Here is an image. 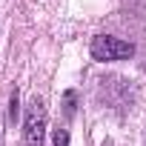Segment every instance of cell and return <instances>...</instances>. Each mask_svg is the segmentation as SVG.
I'll list each match as a JSON object with an SVG mask.
<instances>
[{"mask_svg":"<svg viewBox=\"0 0 146 146\" xmlns=\"http://www.w3.org/2000/svg\"><path fill=\"white\" fill-rule=\"evenodd\" d=\"M135 54V46L129 40L112 37V35H95L92 37V57L106 63V60H126Z\"/></svg>","mask_w":146,"mask_h":146,"instance_id":"6da1fadb","label":"cell"},{"mask_svg":"<svg viewBox=\"0 0 146 146\" xmlns=\"http://www.w3.org/2000/svg\"><path fill=\"white\" fill-rule=\"evenodd\" d=\"M23 137H26L29 146H43V137H46V106H43L40 98H32V103L26 106Z\"/></svg>","mask_w":146,"mask_h":146,"instance_id":"7a4b0ae2","label":"cell"},{"mask_svg":"<svg viewBox=\"0 0 146 146\" xmlns=\"http://www.w3.org/2000/svg\"><path fill=\"white\" fill-rule=\"evenodd\" d=\"M75 109H78V95L69 89V92L63 95V112H66V117H72V115H75Z\"/></svg>","mask_w":146,"mask_h":146,"instance_id":"3957f363","label":"cell"},{"mask_svg":"<svg viewBox=\"0 0 146 146\" xmlns=\"http://www.w3.org/2000/svg\"><path fill=\"white\" fill-rule=\"evenodd\" d=\"M52 140H54V146H69V129L66 126H57L52 132Z\"/></svg>","mask_w":146,"mask_h":146,"instance_id":"277c9868","label":"cell"},{"mask_svg":"<svg viewBox=\"0 0 146 146\" xmlns=\"http://www.w3.org/2000/svg\"><path fill=\"white\" fill-rule=\"evenodd\" d=\"M17 112H20V95H17V89H15L12 98H9V120H17Z\"/></svg>","mask_w":146,"mask_h":146,"instance_id":"5b68a950","label":"cell"}]
</instances>
